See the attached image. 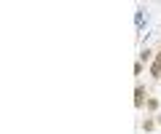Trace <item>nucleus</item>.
<instances>
[{"instance_id":"f257e3e1","label":"nucleus","mask_w":161,"mask_h":134,"mask_svg":"<svg viewBox=\"0 0 161 134\" xmlns=\"http://www.w3.org/2000/svg\"><path fill=\"white\" fill-rule=\"evenodd\" d=\"M148 97H150V88L145 86L142 81H137V83H134V107H137V110H145Z\"/></svg>"},{"instance_id":"7ed1b4c3","label":"nucleus","mask_w":161,"mask_h":134,"mask_svg":"<svg viewBox=\"0 0 161 134\" xmlns=\"http://www.w3.org/2000/svg\"><path fill=\"white\" fill-rule=\"evenodd\" d=\"M156 113H161V97L150 94L148 102H145V115H156Z\"/></svg>"},{"instance_id":"423d86ee","label":"nucleus","mask_w":161,"mask_h":134,"mask_svg":"<svg viewBox=\"0 0 161 134\" xmlns=\"http://www.w3.org/2000/svg\"><path fill=\"white\" fill-rule=\"evenodd\" d=\"M145 72H148V67H145L142 62H134V78H137V81H142Z\"/></svg>"},{"instance_id":"39448f33","label":"nucleus","mask_w":161,"mask_h":134,"mask_svg":"<svg viewBox=\"0 0 161 134\" xmlns=\"http://www.w3.org/2000/svg\"><path fill=\"white\" fill-rule=\"evenodd\" d=\"M148 75H150V81L161 83V59H156V62L148 67Z\"/></svg>"},{"instance_id":"6e6552de","label":"nucleus","mask_w":161,"mask_h":134,"mask_svg":"<svg viewBox=\"0 0 161 134\" xmlns=\"http://www.w3.org/2000/svg\"><path fill=\"white\" fill-rule=\"evenodd\" d=\"M158 38H161V27H158Z\"/></svg>"},{"instance_id":"0eeeda50","label":"nucleus","mask_w":161,"mask_h":134,"mask_svg":"<svg viewBox=\"0 0 161 134\" xmlns=\"http://www.w3.org/2000/svg\"><path fill=\"white\" fill-rule=\"evenodd\" d=\"M156 59H161V46H158V48H156Z\"/></svg>"},{"instance_id":"20e7f679","label":"nucleus","mask_w":161,"mask_h":134,"mask_svg":"<svg viewBox=\"0 0 161 134\" xmlns=\"http://www.w3.org/2000/svg\"><path fill=\"white\" fill-rule=\"evenodd\" d=\"M140 129H142V134H153V131H158V123H156L153 115H145L140 121Z\"/></svg>"},{"instance_id":"f03ea898","label":"nucleus","mask_w":161,"mask_h":134,"mask_svg":"<svg viewBox=\"0 0 161 134\" xmlns=\"http://www.w3.org/2000/svg\"><path fill=\"white\" fill-rule=\"evenodd\" d=\"M137 62H142L145 67H150V64L156 62V48H150V46H142V48H140V54H137Z\"/></svg>"}]
</instances>
